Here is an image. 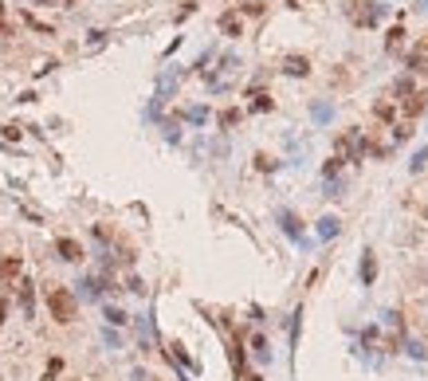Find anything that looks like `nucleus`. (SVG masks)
Returning <instances> with one entry per match:
<instances>
[{
  "label": "nucleus",
  "mask_w": 428,
  "mask_h": 381,
  "mask_svg": "<svg viewBox=\"0 0 428 381\" xmlns=\"http://www.w3.org/2000/svg\"><path fill=\"white\" fill-rule=\"evenodd\" d=\"M240 381H263L259 373H240Z\"/></svg>",
  "instance_id": "aec40b11"
},
{
  "label": "nucleus",
  "mask_w": 428,
  "mask_h": 381,
  "mask_svg": "<svg viewBox=\"0 0 428 381\" xmlns=\"http://www.w3.org/2000/svg\"><path fill=\"white\" fill-rule=\"evenodd\" d=\"M318 232H322V236H338V221H334V216H326V221H322V228H318Z\"/></svg>",
  "instance_id": "2eb2a0df"
},
{
  "label": "nucleus",
  "mask_w": 428,
  "mask_h": 381,
  "mask_svg": "<svg viewBox=\"0 0 428 381\" xmlns=\"http://www.w3.org/2000/svg\"><path fill=\"white\" fill-rule=\"evenodd\" d=\"M366 154H369V146H366V138H362V130H346V134L338 138V158L362 161Z\"/></svg>",
  "instance_id": "f03ea898"
},
{
  "label": "nucleus",
  "mask_w": 428,
  "mask_h": 381,
  "mask_svg": "<svg viewBox=\"0 0 428 381\" xmlns=\"http://www.w3.org/2000/svg\"><path fill=\"white\" fill-rule=\"evenodd\" d=\"M8 319V303H4V295H0V322Z\"/></svg>",
  "instance_id": "6ab92c4d"
},
{
  "label": "nucleus",
  "mask_w": 428,
  "mask_h": 381,
  "mask_svg": "<svg viewBox=\"0 0 428 381\" xmlns=\"http://www.w3.org/2000/svg\"><path fill=\"white\" fill-rule=\"evenodd\" d=\"M48 307H51V319L55 322H75V315H79V303H75V295L67 291V287H51L48 291Z\"/></svg>",
  "instance_id": "f257e3e1"
},
{
  "label": "nucleus",
  "mask_w": 428,
  "mask_h": 381,
  "mask_svg": "<svg viewBox=\"0 0 428 381\" xmlns=\"http://www.w3.org/2000/svg\"><path fill=\"white\" fill-rule=\"evenodd\" d=\"M428 106V91H409L404 95V118H420Z\"/></svg>",
  "instance_id": "20e7f679"
},
{
  "label": "nucleus",
  "mask_w": 428,
  "mask_h": 381,
  "mask_svg": "<svg viewBox=\"0 0 428 381\" xmlns=\"http://www.w3.org/2000/svg\"><path fill=\"white\" fill-rule=\"evenodd\" d=\"M0 32H4V4H0Z\"/></svg>",
  "instance_id": "412c9836"
},
{
  "label": "nucleus",
  "mask_w": 428,
  "mask_h": 381,
  "mask_svg": "<svg viewBox=\"0 0 428 381\" xmlns=\"http://www.w3.org/2000/svg\"><path fill=\"white\" fill-rule=\"evenodd\" d=\"M67 4H75V0H67Z\"/></svg>",
  "instance_id": "4be33fe9"
},
{
  "label": "nucleus",
  "mask_w": 428,
  "mask_h": 381,
  "mask_svg": "<svg viewBox=\"0 0 428 381\" xmlns=\"http://www.w3.org/2000/svg\"><path fill=\"white\" fill-rule=\"evenodd\" d=\"M401 36H404L401 28H393V32H389V39H385V48H389V51H401Z\"/></svg>",
  "instance_id": "4468645a"
},
{
  "label": "nucleus",
  "mask_w": 428,
  "mask_h": 381,
  "mask_svg": "<svg viewBox=\"0 0 428 381\" xmlns=\"http://www.w3.org/2000/svg\"><path fill=\"white\" fill-rule=\"evenodd\" d=\"M283 71H287V75H299V79H303V75L310 71V63H306L303 55H287V59H283Z\"/></svg>",
  "instance_id": "1a4fd4ad"
},
{
  "label": "nucleus",
  "mask_w": 428,
  "mask_h": 381,
  "mask_svg": "<svg viewBox=\"0 0 428 381\" xmlns=\"http://www.w3.org/2000/svg\"><path fill=\"white\" fill-rule=\"evenodd\" d=\"M185 118H193V122H205L208 111H205V106H193V111H185Z\"/></svg>",
  "instance_id": "dca6fc26"
},
{
  "label": "nucleus",
  "mask_w": 428,
  "mask_h": 381,
  "mask_svg": "<svg viewBox=\"0 0 428 381\" xmlns=\"http://www.w3.org/2000/svg\"><path fill=\"white\" fill-rule=\"evenodd\" d=\"M409 71H416V75L428 71V39H425V44H416V51L409 55Z\"/></svg>",
  "instance_id": "423d86ee"
},
{
  "label": "nucleus",
  "mask_w": 428,
  "mask_h": 381,
  "mask_svg": "<svg viewBox=\"0 0 428 381\" xmlns=\"http://www.w3.org/2000/svg\"><path fill=\"white\" fill-rule=\"evenodd\" d=\"M279 221H283V228H287V236L303 232V224H299V216H295V212H279Z\"/></svg>",
  "instance_id": "9d476101"
},
{
  "label": "nucleus",
  "mask_w": 428,
  "mask_h": 381,
  "mask_svg": "<svg viewBox=\"0 0 428 381\" xmlns=\"http://www.w3.org/2000/svg\"><path fill=\"white\" fill-rule=\"evenodd\" d=\"M373 111H378V118H385V122H389V118H393V106H389V102H378Z\"/></svg>",
  "instance_id": "a211bd4d"
},
{
  "label": "nucleus",
  "mask_w": 428,
  "mask_h": 381,
  "mask_svg": "<svg viewBox=\"0 0 428 381\" xmlns=\"http://www.w3.org/2000/svg\"><path fill=\"white\" fill-rule=\"evenodd\" d=\"M55 252H59V256L67 259V263H75V259H83V248H79V240H67V236H63L59 244H55Z\"/></svg>",
  "instance_id": "0eeeda50"
},
{
  "label": "nucleus",
  "mask_w": 428,
  "mask_h": 381,
  "mask_svg": "<svg viewBox=\"0 0 428 381\" xmlns=\"http://www.w3.org/2000/svg\"><path fill=\"white\" fill-rule=\"evenodd\" d=\"M346 12H350V20H357V24H378V16H381V4H362V8H357V0H350V8H346Z\"/></svg>",
  "instance_id": "7ed1b4c3"
},
{
  "label": "nucleus",
  "mask_w": 428,
  "mask_h": 381,
  "mask_svg": "<svg viewBox=\"0 0 428 381\" xmlns=\"http://www.w3.org/2000/svg\"><path fill=\"white\" fill-rule=\"evenodd\" d=\"M252 111H271V95H263V91H252Z\"/></svg>",
  "instance_id": "f8f14e48"
},
{
  "label": "nucleus",
  "mask_w": 428,
  "mask_h": 381,
  "mask_svg": "<svg viewBox=\"0 0 428 381\" xmlns=\"http://www.w3.org/2000/svg\"><path fill=\"white\" fill-rule=\"evenodd\" d=\"M236 122H240V111H224L221 114V126H236Z\"/></svg>",
  "instance_id": "f3484780"
},
{
  "label": "nucleus",
  "mask_w": 428,
  "mask_h": 381,
  "mask_svg": "<svg viewBox=\"0 0 428 381\" xmlns=\"http://www.w3.org/2000/svg\"><path fill=\"white\" fill-rule=\"evenodd\" d=\"M221 28L228 32V36H240V16H236V12H224V16H221Z\"/></svg>",
  "instance_id": "9b49d317"
},
{
  "label": "nucleus",
  "mask_w": 428,
  "mask_h": 381,
  "mask_svg": "<svg viewBox=\"0 0 428 381\" xmlns=\"http://www.w3.org/2000/svg\"><path fill=\"white\" fill-rule=\"evenodd\" d=\"M20 275V256H0V283H8Z\"/></svg>",
  "instance_id": "6e6552de"
},
{
  "label": "nucleus",
  "mask_w": 428,
  "mask_h": 381,
  "mask_svg": "<svg viewBox=\"0 0 428 381\" xmlns=\"http://www.w3.org/2000/svg\"><path fill=\"white\" fill-rule=\"evenodd\" d=\"M373 275H378V263H373V256L366 252V259H362V279L373 283Z\"/></svg>",
  "instance_id": "ddd939ff"
},
{
  "label": "nucleus",
  "mask_w": 428,
  "mask_h": 381,
  "mask_svg": "<svg viewBox=\"0 0 428 381\" xmlns=\"http://www.w3.org/2000/svg\"><path fill=\"white\" fill-rule=\"evenodd\" d=\"M32 287H36L32 279H20V307H24V315H28V319L36 315V291H32Z\"/></svg>",
  "instance_id": "39448f33"
}]
</instances>
